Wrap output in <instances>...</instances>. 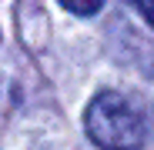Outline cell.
I'll return each mask as SVG.
<instances>
[{
  "mask_svg": "<svg viewBox=\"0 0 154 150\" xmlns=\"http://www.w3.org/2000/svg\"><path fill=\"white\" fill-rule=\"evenodd\" d=\"M131 4H134V10L151 23V27H154V0H131Z\"/></svg>",
  "mask_w": 154,
  "mask_h": 150,
  "instance_id": "3957f363",
  "label": "cell"
},
{
  "mask_svg": "<svg viewBox=\"0 0 154 150\" xmlns=\"http://www.w3.org/2000/svg\"><path fill=\"white\" fill-rule=\"evenodd\" d=\"M84 127H87V137L100 150H141V143L147 137L141 107L131 97L114 93V90L97 93L87 104Z\"/></svg>",
  "mask_w": 154,
  "mask_h": 150,
  "instance_id": "6da1fadb",
  "label": "cell"
},
{
  "mask_svg": "<svg viewBox=\"0 0 154 150\" xmlns=\"http://www.w3.org/2000/svg\"><path fill=\"white\" fill-rule=\"evenodd\" d=\"M60 4L70 10V13H81V17H91L104 7V0H60Z\"/></svg>",
  "mask_w": 154,
  "mask_h": 150,
  "instance_id": "7a4b0ae2",
  "label": "cell"
}]
</instances>
